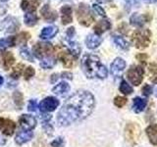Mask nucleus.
Masks as SVG:
<instances>
[{"instance_id": "a19ab883", "label": "nucleus", "mask_w": 157, "mask_h": 147, "mask_svg": "<svg viewBox=\"0 0 157 147\" xmlns=\"http://www.w3.org/2000/svg\"><path fill=\"white\" fill-rule=\"evenodd\" d=\"M63 145H64V139L62 137H58V138L51 142V146L53 147H63Z\"/></svg>"}, {"instance_id": "e433bc0d", "label": "nucleus", "mask_w": 157, "mask_h": 147, "mask_svg": "<svg viewBox=\"0 0 157 147\" xmlns=\"http://www.w3.org/2000/svg\"><path fill=\"white\" fill-rule=\"evenodd\" d=\"M126 103H127V98L126 97L117 96V97H115V99H114V104L118 108H121L124 105H126Z\"/></svg>"}, {"instance_id": "ddd939ff", "label": "nucleus", "mask_w": 157, "mask_h": 147, "mask_svg": "<svg viewBox=\"0 0 157 147\" xmlns=\"http://www.w3.org/2000/svg\"><path fill=\"white\" fill-rule=\"evenodd\" d=\"M58 59L60 60L63 65L65 66L66 68H72L76 65V60L77 58L69 52L67 51H61L60 53L58 54Z\"/></svg>"}, {"instance_id": "4be33fe9", "label": "nucleus", "mask_w": 157, "mask_h": 147, "mask_svg": "<svg viewBox=\"0 0 157 147\" xmlns=\"http://www.w3.org/2000/svg\"><path fill=\"white\" fill-rule=\"evenodd\" d=\"M33 136V134L32 132V130H23L18 132V134L16 136V143H18L19 145H22L26 142L29 141Z\"/></svg>"}, {"instance_id": "bb28decb", "label": "nucleus", "mask_w": 157, "mask_h": 147, "mask_svg": "<svg viewBox=\"0 0 157 147\" xmlns=\"http://www.w3.org/2000/svg\"><path fill=\"white\" fill-rule=\"evenodd\" d=\"M16 45V37L9 36L0 39V50H5L9 47Z\"/></svg>"}, {"instance_id": "20e7f679", "label": "nucleus", "mask_w": 157, "mask_h": 147, "mask_svg": "<svg viewBox=\"0 0 157 147\" xmlns=\"http://www.w3.org/2000/svg\"><path fill=\"white\" fill-rule=\"evenodd\" d=\"M77 18L78 23L85 27H90L94 22V17L91 13L90 6L85 3H81L78 5L77 10Z\"/></svg>"}, {"instance_id": "f3484780", "label": "nucleus", "mask_w": 157, "mask_h": 147, "mask_svg": "<svg viewBox=\"0 0 157 147\" xmlns=\"http://www.w3.org/2000/svg\"><path fill=\"white\" fill-rule=\"evenodd\" d=\"M40 2L41 0H22L21 8L26 12H34Z\"/></svg>"}, {"instance_id": "a211bd4d", "label": "nucleus", "mask_w": 157, "mask_h": 147, "mask_svg": "<svg viewBox=\"0 0 157 147\" xmlns=\"http://www.w3.org/2000/svg\"><path fill=\"white\" fill-rule=\"evenodd\" d=\"M61 12V20L63 24H68L73 21V10L69 5L63 6L60 10Z\"/></svg>"}, {"instance_id": "37998d69", "label": "nucleus", "mask_w": 157, "mask_h": 147, "mask_svg": "<svg viewBox=\"0 0 157 147\" xmlns=\"http://www.w3.org/2000/svg\"><path fill=\"white\" fill-rule=\"evenodd\" d=\"M66 34H67V38L68 39H71L74 36H75V28L73 27L72 28H69L68 31L66 32Z\"/></svg>"}, {"instance_id": "5701e85b", "label": "nucleus", "mask_w": 157, "mask_h": 147, "mask_svg": "<svg viewBox=\"0 0 157 147\" xmlns=\"http://www.w3.org/2000/svg\"><path fill=\"white\" fill-rule=\"evenodd\" d=\"M69 91H70V85L66 81H61L60 83H58L57 85H55L52 88V92L54 94L60 96L65 95Z\"/></svg>"}, {"instance_id": "8fccbe9b", "label": "nucleus", "mask_w": 157, "mask_h": 147, "mask_svg": "<svg viewBox=\"0 0 157 147\" xmlns=\"http://www.w3.org/2000/svg\"><path fill=\"white\" fill-rule=\"evenodd\" d=\"M3 85V77L0 76V86H1Z\"/></svg>"}, {"instance_id": "9b49d317", "label": "nucleus", "mask_w": 157, "mask_h": 147, "mask_svg": "<svg viewBox=\"0 0 157 147\" xmlns=\"http://www.w3.org/2000/svg\"><path fill=\"white\" fill-rule=\"evenodd\" d=\"M20 28L19 21L14 17H7L1 23V29H4L5 32H14Z\"/></svg>"}, {"instance_id": "f704fd0d", "label": "nucleus", "mask_w": 157, "mask_h": 147, "mask_svg": "<svg viewBox=\"0 0 157 147\" xmlns=\"http://www.w3.org/2000/svg\"><path fill=\"white\" fill-rule=\"evenodd\" d=\"M20 54L23 59H26V60L29 61V62H33V54L29 51L28 48H22L21 51H20Z\"/></svg>"}, {"instance_id": "3c124183", "label": "nucleus", "mask_w": 157, "mask_h": 147, "mask_svg": "<svg viewBox=\"0 0 157 147\" xmlns=\"http://www.w3.org/2000/svg\"><path fill=\"white\" fill-rule=\"evenodd\" d=\"M155 95L157 96V87L155 88Z\"/></svg>"}, {"instance_id": "58836bf2", "label": "nucleus", "mask_w": 157, "mask_h": 147, "mask_svg": "<svg viewBox=\"0 0 157 147\" xmlns=\"http://www.w3.org/2000/svg\"><path fill=\"white\" fill-rule=\"evenodd\" d=\"M92 8H93V10H94V11H95L98 15H99V16H101V17H103V18H106L105 11L102 9L101 6H99L98 4H93V5H92Z\"/></svg>"}, {"instance_id": "f03ea898", "label": "nucleus", "mask_w": 157, "mask_h": 147, "mask_svg": "<svg viewBox=\"0 0 157 147\" xmlns=\"http://www.w3.org/2000/svg\"><path fill=\"white\" fill-rule=\"evenodd\" d=\"M82 68L88 78H105L108 75L107 69L100 62L99 57L93 54H86L82 57Z\"/></svg>"}, {"instance_id": "79ce46f5", "label": "nucleus", "mask_w": 157, "mask_h": 147, "mask_svg": "<svg viewBox=\"0 0 157 147\" xmlns=\"http://www.w3.org/2000/svg\"><path fill=\"white\" fill-rule=\"evenodd\" d=\"M28 109L29 111L31 112H34L36 110V100H31L29 102V105H28Z\"/></svg>"}, {"instance_id": "c03bdc74", "label": "nucleus", "mask_w": 157, "mask_h": 147, "mask_svg": "<svg viewBox=\"0 0 157 147\" xmlns=\"http://www.w3.org/2000/svg\"><path fill=\"white\" fill-rule=\"evenodd\" d=\"M61 77L67 78V80H73V75L69 72H64L61 74Z\"/></svg>"}, {"instance_id": "6e6552de", "label": "nucleus", "mask_w": 157, "mask_h": 147, "mask_svg": "<svg viewBox=\"0 0 157 147\" xmlns=\"http://www.w3.org/2000/svg\"><path fill=\"white\" fill-rule=\"evenodd\" d=\"M59 106V100L55 97L49 96L44 98L41 102L39 103V110L43 113H48V112H53L56 110V108Z\"/></svg>"}, {"instance_id": "aec40b11", "label": "nucleus", "mask_w": 157, "mask_h": 147, "mask_svg": "<svg viewBox=\"0 0 157 147\" xmlns=\"http://www.w3.org/2000/svg\"><path fill=\"white\" fill-rule=\"evenodd\" d=\"M65 44H66V47H67V50L70 52L71 54H73L74 56L76 58L78 57L81 53V46L78 45V43L76 42V41H73L72 39H68L65 41Z\"/></svg>"}, {"instance_id": "72a5a7b5", "label": "nucleus", "mask_w": 157, "mask_h": 147, "mask_svg": "<svg viewBox=\"0 0 157 147\" xmlns=\"http://www.w3.org/2000/svg\"><path fill=\"white\" fill-rule=\"evenodd\" d=\"M119 89H120V91L123 93V94H125V95L132 94V91H134V89H132V87L126 81H121V85H120Z\"/></svg>"}, {"instance_id": "cd10ccee", "label": "nucleus", "mask_w": 157, "mask_h": 147, "mask_svg": "<svg viewBox=\"0 0 157 147\" xmlns=\"http://www.w3.org/2000/svg\"><path fill=\"white\" fill-rule=\"evenodd\" d=\"M24 21H25V24H26L27 26L33 27L37 23L38 18L34 12H27L24 16Z\"/></svg>"}, {"instance_id": "c9c22d12", "label": "nucleus", "mask_w": 157, "mask_h": 147, "mask_svg": "<svg viewBox=\"0 0 157 147\" xmlns=\"http://www.w3.org/2000/svg\"><path fill=\"white\" fill-rule=\"evenodd\" d=\"M25 68V66L23 64H19L18 66H16L13 69V72L11 74V77L13 78H19V77L21 76V74L23 72V69Z\"/></svg>"}, {"instance_id": "412c9836", "label": "nucleus", "mask_w": 157, "mask_h": 147, "mask_svg": "<svg viewBox=\"0 0 157 147\" xmlns=\"http://www.w3.org/2000/svg\"><path fill=\"white\" fill-rule=\"evenodd\" d=\"M58 32V28L55 26H49L44 28L41 32H40V38L46 40V39H50L53 38L54 36H56Z\"/></svg>"}, {"instance_id": "4c0bfd02", "label": "nucleus", "mask_w": 157, "mask_h": 147, "mask_svg": "<svg viewBox=\"0 0 157 147\" xmlns=\"http://www.w3.org/2000/svg\"><path fill=\"white\" fill-rule=\"evenodd\" d=\"M34 76V69L33 67H28L26 69V71H25V80H31V78Z\"/></svg>"}, {"instance_id": "de8ad7c7", "label": "nucleus", "mask_w": 157, "mask_h": 147, "mask_svg": "<svg viewBox=\"0 0 157 147\" xmlns=\"http://www.w3.org/2000/svg\"><path fill=\"white\" fill-rule=\"evenodd\" d=\"M98 2H100V3H107V2H110L112 1V0H97Z\"/></svg>"}, {"instance_id": "864d4df0", "label": "nucleus", "mask_w": 157, "mask_h": 147, "mask_svg": "<svg viewBox=\"0 0 157 147\" xmlns=\"http://www.w3.org/2000/svg\"><path fill=\"white\" fill-rule=\"evenodd\" d=\"M136 1H139V0H136Z\"/></svg>"}, {"instance_id": "423d86ee", "label": "nucleus", "mask_w": 157, "mask_h": 147, "mask_svg": "<svg viewBox=\"0 0 157 147\" xmlns=\"http://www.w3.org/2000/svg\"><path fill=\"white\" fill-rule=\"evenodd\" d=\"M144 68L139 65H132L127 73L128 80L134 85H140L142 80H144Z\"/></svg>"}, {"instance_id": "ea45409f", "label": "nucleus", "mask_w": 157, "mask_h": 147, "mask_svg": "<svg viewBox=\"0 0 157 147\" xmlns=\"http://www.w3.org/2000/svg\"><path fill=\"white\" fill-rule=\"evenodd\" d=\"M142 94H144L145 97H148L152 92H153V90H152V87L148 85H145L144 87H142Z\"/></svg>"}, {"instance_id": "1a4fd4ad", "label": "nucleus", "mask_w": 157, "mask_h": 147, "mask_svg": "<svg viewBox=\"0 0 157 147\" xmlns=\"http://www.w3.org/2000/svg\"><path fill=\"white\" fill-rule=\"evenodd\" d=\"M19 124L23 130H33L36 126V118L32 115L24 114L19 118Z\"/></svg>"}, {"instance_id": "09e8293b", "label": "nucleus", "mask_w": 157, "mask_h": 147, "mask_svg": "<svg viewBox=\"0 0 157 147\" xmlns=\"http://www.w3.org/2000/svg\"><path fill=\"white\" fill-rule=\"evenodd\" d=\"M145 2H148V3H154L156 2V0H144Z\"/></svg>"}, {"instance_id": "b1692460", "label": "nucleus", "mask_w": 157, "mask_h": 147, "mask_svg": "<svg viewBox=\"0 0 157 147\" xmlns=\"http://www.w3.org/2000/svg\"><path fill=\"white\" fill-rule=\"evenodd\" d=\"M146 134L148 136V139L151 142V144L157 145V125H150L146 129Z\"/></svg>"}, {"instance_id": "2f4dec72", "label": "nucleus", "mask_w": 157, "mask_h": 147, "mask_svg": "<svg viewBox=\"0 0 157 147\" xmlns=\"http://www.w3.org/2000/svg\"><path fill=\"white\" fill-rule=\"evenodd\" d=\"M29 38H31V34L27 32H23L21 33H19L16 36V43H18L19 45H21V46H24L27 44Z\"/></svg>"}, {"instance_id": "6ab92c4d", "label": "nucleus", "mask_w": 157, "mask_h": 147, "mask_svg": "<svg viewBox=\"0 0 157 147\" xmlns=\"http://www.w3.org/2000/svg\"><path fill=\"white\" fill-rule=\"evenodd\" d=\"M146 21H147V19L145 15H141L137 13H134L130 18V23L132 26L137 27V28L144 27V24L146 23Z\"/></svg>"}, {"instance_id": "603ef678", "label": "nucleus", "mask_w": 157, "mask_h": 147, "mask_svg": "<svg viewBox=\"0 0 157 147\" xmlns=\"http://www.w3.org/2000/svg\"><path fill=\"white\" fill-rule=\"evenodd\" d=\"M1 1H3V2H5V1H7V0H1Z\"/></svg>"}, {"instance_id": "393cba45", "label": "nucleus", "mask_w": 157, "mask_h": 147, "mask_svg": "<svg viewBox=\"0 0 157 147\" xmlns=\"http://www.w3.org/2000/svg\"><path fill=\"white\" fill-rule=\"evenodd\" d=\"M1 56H2V60H3V67L5 70L7 71L15 63V58L11 52H2Z\"/></svg>"}, {"instance_id": "c85d7f7f", "label": "nucleus", "mask_w": 157, "mask_h": 147, "mask_svg": "<svg viewBox=\"0 0 157 147\" xmlns=\"http://www.w3.org/2000/svg\"><path fill=\"white\" fill-rule=\"evenodd\" d=\"M113 41H114V43L118 47L123 49V50H128L130 48V43L122 36H113Z\"/></svg>"}, {"instance_id": "a18cd8bd", "label": "nucleus", "mask_w": 157, "mask_h": 147, "mask_svg": "<svg viewBox=\"0 0 157 147\" xmlns=\"http://www.w3.org/2000/svg\"><path fill=\"white\" fill-rule=\"evenodd\" d=\"M136 58L139 59L141 63H145V61L147 60V55L146 54H139V55H136Z\"/></svg>"}, {"instance_id": "f8f14e48", "label": "nucleus", "mask_w": 157, "mask_h": 147, "mask_svg": "<svg viewBox=\"0 0 157 147\" xmlns=\"http://www.w3.org/2000/svg\"><path fill=\"white\" fill-rule=\"evenodd\" d=\"M15 130H16V124L10 119H5V118H0V130L5 135L11 136Z\"/></svg>"}, {"instance_id": "39448f33", "label": "nucleus", "mask_w": 157, "mask_h": 147, "mask_svg": "<svg viewBox=\"0 0 157 147\" xmlns=\"http://www.w3.org/2000/svg\"><path fill=\"white\" fill-rule=\"evenodd\" d=\"M33 55L38 59H43L52 55L54 52V47L49 42H36L33 46Z\"/></svg>"}, {"instance_id": "dca6fc26", "label": "nucleus", "mask_w": 157, "mask_h": 147, "mask_svg": "<svg viewBox=\"0 0 157 147\" xmlns=\"http://www.w3.org/2000/svg\"><path fill=\"white\" fill-rule=\"evenodd\" d=\"M102 39L99 36L95 33L88 34L86 38V45L88 49H95L100 45Z\"/></svg>"}, {"instance_id": "f257e3e1", "label": "nucleus", "mask_w": 157, "mask_h": 147, "mask_svg": "<svg viewBox=\"0 0 157 147\" xmlns=\"http://www.w3.org/2000/svg\"><path fill=\"white\" fill-rule=\"evenodd\" d=\"M95 105L94 97L86 90H78L64 103L58 112L57 121L63 126L82 121L91 114Z\"/></svg>"}, {"instance_id": "7c9ffc66", "label": "nucleus", "mask_w": 157, "mask_h": 147, "mask_svg": "<svg viewBox=\"0 0 157 147\" xmlns=\"http://www.w3.org/2000/svg\"><path fill=\"white\" fill-rule=\"evenodd\" d=\"M148 76L153 83H157V63H151L148 65Z\"/></svg>"}, {"instance_id": "473e14b6", "label": "nucleus", "mask_w": 157, "mask_h": 147, "mask_svg": "<svg viewBox=\"0 0 157 147\" xmlns=\"http://www.w3.org/2000/svg\"><path fill=\"white\" fill-rule=\"evenodd\" d=\"M13 99L16 106L18 107V109H22V107L24 105V98L23 94L20 91H15L13 94Z\"/></svg>"}, {"instance_id": "7ed1b4c3", "label": "nucleus", "mask_w": 157, "mask_h": 147, "mask_svg": "<svg viewBox=\"0 0 157 147\" xmlns=\"http://www.w3.org/2000/svg\"><path fill=\"white\" fill-rule=\"evenodd\" d=\"M151 32L149 29H136L132 34V43L136 48L144 49L150 43Z\"/></svg>"}, {"instance_id": "c756f323", "label": "nucleus", "mask_w": 157, "mask_h": 147, "mask_svg": "<svg viewBox=\"0 0 157 147\" xmlns=\"http://www.w3.org/2000/svg\"><path fill=\"white\" fill-rule=\"evenodd\" d=\"M55 64H56L55 58L49 56V57L41 59V61H40V67L43 68V69H45V70H47V69L53 68L54 66H55Z\"/></svg>"}, {"instance_id": "2eb2a0df", "label": "nucleus", "mask_w": 157, "mask_h": 147, "mask_svg": "<svg viewBox=\"0 0 157 147\" xmlns=\"http://www.w3.org/2000/svg\"><path fill=\"white\" fill-rule=\"evenodd\" d=\"M110 28H111V22L109 19H106V18L98 22L94 26V28H93L94 32L97 36H100V34L105 32L106 31H109Z\"/></svg>"}, {"instance_id": "49530a36", "label": "nucleus", "mask_w": 157, "mask_h": 147, "mask_svg": "<svg viewBox=\"0 0 157 147\" xmlns=\"http://www.w3.org/2000/svg\"><path fill=\"white\" fill-rule=\"evenodd\" d=\"M58 75H57V74H53V75L51 76V78H50V81L52 82V83H54V82H55L56 81V80H58Z\"/></svg>"}, {"instance_id": "a878e982", "label": "nucleus", "mask_w": 157, "mask_h": 147, "mask_svg": "<svg viewBox=\"0 0 157 147\" xmlns=\"http://www.w3.org/2000/svg\"><path fill=\"white\" fill-rule=\"evenodd\" d=\"M147 101L145 99H142L140 97H135L132 101V110L136 113H140L144 110Z\"/></svg>"}, {"instance_id": "9d476101", "label": "nucleus", "mask_w": 157, "mask_h": 147, "mask_svg": "<svg viewBox=\"0 0 157 147\" xmlns=\"http://www.w3.org/2000/svg\"><path fill=\"white\" fill-rule=\"evenodd\" d=\"M125 68H126V61L124 59L119 58V57L116 58L115 60L112 62L111 67H110L112 76L115 77H121Z\"/></svg>"}, {"instance_id": "4468645a", "label": "nucleus", "mask_w": 157, "mask_h": 147, "mask_svg": "<svg viewBox=\"0 0 157 147\" xmlns=\"http://www.w3.org/2000/svg\"><path fill=\"white\" fill-rule=\"evenodd\" d=\"M40 14H41V16L42 18L45 20V21H47L48 23H53V22H55L56 20H57V17H58V15H57V12L56 11H54L53 9H51V7L49 6L48 4H45L44 6L41 8L40 10Z\"/></svg>"}, {"instance_id": "0eeeda50", "label": "nucleus", "mask_w": 157, "mask_h": 147, "mask_svg": "<svg viewBox=\"0 0 157 147\" xmlns=\"http://www.w3.org/2000/svg\"><path fill=\"white\" fill-rule=\"evenodd\" d=\"M140 129L136 124L131 123V124L127 125L125 129V136L128 141L132 144L136 143V141L140 137Z\"/></svg>"}]
</instances>
